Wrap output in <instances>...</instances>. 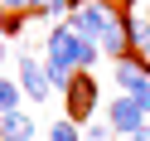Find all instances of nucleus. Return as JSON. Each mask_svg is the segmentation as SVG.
<instances>
[{
    "instance_id": "obj_1",
    "label": "nucleus",
    "mask_w": 150,
    "mask_h": 141,
    "mask_svg": "<svg viewBox=\"0 0 150 141\" xmlns=\"http://www.w3.org/2000/svg\"><path fill=\"white\" fill-rule=\"evenodd\" d=\"M49 54H53V59H68L73 68H97L102 44L87 39V34H78L73 24H53V29H49Z\"/></svg>"
},
{
    "instance_id": "obj_2",
    "label": "nucleus",
    "mask_w": 150,
    "mask_h": 141,
    "mask_svg": "<svg viewBox=\"0 0 150 141\" xmlns=\"http://www.w3.org/2000/svg\"><path fill=\"white\" fill-rule=\"evenodd\" d=\"M63 97H68V112H63V117L87 122L92 112H97V78H92V68H78V73H73L68 88H63Z\"/></svg>"
},
{
    "instance_id": "obj_3",
    "label": "nucleus",
    "mask_w": 150,
    "mask_h": 141,
    "mask_svg": "<svg viewBox=\"0 0 150 141\" xmlns=\"http://www.w3.org/2000/svg\"><path fill=\"white\" fill-rule=\"evenodd\" d=\"M116 15H121V10L111 5V0H82V5H73V10H68V24H73L78 34H87V39H97Z\"/></svg>"
},
{
    "instance_id": "obj_4",
    "label": "nucleus",
    "mask_w": 150,
    "mask_h": 141,
    "mask_svg": "<svg viewBox=\"0 0 150 141\" xmlns=\"http://www.w3.org/2000/svg\"><path fill=\"white\" fill-rule=\"evenodd\" d=\"M107 127H111V136H131V131L145 127V112H140L126 92H116V97L107 102Z\"/></svg>"
},
{
    "instance_id": "obj_5",
    "label": "nucleus",
    "mask_w": 150,
    "mask_h": 141,
    "mask_svg": "<svg viewBox=\"0 0 150 141\" xmlns=\"http://www.w3.org/2000/svg\"><path fill=\"white\" fill-rule=\"evenodd\" d=\"M20 88L29 92V102H49V97H53L49 73H44V59H34V54H20Z\"/></svg>"
},
{
    "instance_id": "obj_6",
    "label": "nucleus",
    "mask_w": 150,
    "mask_h": 141,
    "mask_svg": "<svg viewBox=\"0 0 150 141\" xmlns=\"http://www.w3.org/2000/svg\"><path fill=\"white\" fill-rule=\"evenodd\" d=\"M34 136H39V122H34L24 107L0 112V141H34Z\"/></svg>"
},
{
    "instance_id": "obj_7",
    "label": "nucleus",
    "mask_w": 150,
    "mask_h": 141,
    "mask_svg": "<svg viewBox=\"0 0 150 141\" xmlns=\"http://www.w3.org/2000/svg\"><path fill=\"white\" fill-rule=\"evenodd\" d=\"M97 44H102V54H107V59H126V54H136V49H131V34H126V24H121V15H116V20H111L107 29L97 34Z\"/></svg>"
},
{
    "instance_id": "obj_8",
    "label": "nucleus",
    "mask_w": 150,
    "mask_h": 141,
    "mask_svg": "<svg viewBox=\"0 0 150 141\" xmlns=\"http://www.w3.org/2000/svg\"><path fill=\"white\" fill-rule=\"evenodd\" d=\"M121 24H126V34H131V49H136V54H145V49H150V15L121 10Z\"/></svg>"
},
{
    "instance_id": "obj_9",
    "label": "nucleus",
    "mask_w": 150,
    "mask_h": 141,
    "mask_svg": "<svg viewBox=\"0 0 150 141\" xmlns=\"http://www.w3.org/2000/svg\"><path fill=\"white\" fill-rule=\"evenodd\" d=\"M44 73H49V88H53V92H63V88H68V78H73L78 68H73L68 59H53V54H44Z\"/></svg>"
},
{
    "instance_id": "obj_10",
    "label": "nucleus",
    "mask_w": 150,
    "mask_h": 141,
    "mask_svg": "<svg viewBox=\"0 0 150 141\" xmlns=\"http://www.w3.org/2000/svg\"><path fill=\"white\" fill-rule=\"evenodd\" d=\"M20 97H24L20 78H0V112H15V107H20Z\"/></svg>"
},
{
    "instance_id": "obj_11",
    "label": "nucleus",
    "mask_w": 150,
    "mask_h": 141,
    "mask_svg": "<svg viewBox=\"0 0 150 141\" xmlns=\"http://www.w3.org/2000/svg\"><path fill=\"white\" fill-rule=\"evenodd\" d=\"M49 141H82V127H78L73 117H58V122L49 127Z\"/></svg>"
},
{
    "instance_id": "obj_12",
    "label": "nucleus",
    "mask_w": 150,
    "mask_h": 141,
    "mask_svg": "<svg viewBox=\"0 0 150 141\" xmlns=\"http://www.w3.org/2000/svg\"><path fill=\"white\" fill-rule=\"evenodd\" d=\"M126 97H131V102H136V107H140V112H145V117H150V78H140L136 88L126 92Z\"/></svg>"
},
{
    "instance_id": "obj_13",
    "label": "nucleus",
    "mask_w": 150,
    "mask_h": 141,
    "mask_svg": "<svg viewBox=\"0 0 150 141\" xmlns=\"http://www.w3.org/2000/svg\"><path fill=\"white\" fill-rule=\"evenodd\" d=\"M73 10V0H39V15L44 20H53V15H68Z\"/></svg>"
},
{
    "instance_id": "obj_14",
    "label": "nucleus",
    "mask_w": 150,
    "mask_h": 141,
    "mask_svg": "<svg viewBox=\"0 0 150 141\" xmlns=\"http://www.w3.org/2000/svg\"><path fill=\"white\" fill-rule=\"evenodd\" d=\"M5 10H39V0H0Z\"/></svg>"
},
{
    "instance_id": "obj_15",
    "label": "nucleus",
    "mask_w": 150,
    "mask_h": 141,
    "mask_svg": "<svg viewBox=\"0 0 150 141\" xmlns=\"http://www.w3.org/2000/svg\"><path fill=\"white\" fill-rule=\"evenodd\" d=\"M126 141H150V122H145V127H140V131H131Z\"/></svg>"
},
{
    "instance_id": "obj_16",
    "label": "nucleus",
    "mask_w": 150,
    "mask_h": 141,
    "mask_svg": "<svg viewBox=\"0 0 150 141\" xmlns=\"http://www.w3.org/2000/svg\"><path fill=\"white\" fill-rule=\"evenodd\" d=\"M5 15H10V10H5V5H0V34H5Z\"/></svg>"
},
{
    "instance_id": "obj_17",
    "label": "nucleus",
    "mask_w": 150,
    "mask_h": 141,
    "mask_svg": "<svg viewBox=\"0 0 150 141\" xmlns=\"http://www.w3.org/2000/svg\"><path fill=\"white\" fill-rule=\"evenodd\" d=\"M0 63H5V39H0Z\"/></svg>"
},
{
    "instance_id": "obj_18",
    "label": "nucleus",
    "mask_w": 150,
    "mask_h": 141,
    "mask_svg": "<svg viewBox=\"0 0 150 141\" xmlns=\"http://www.w3.org/2000/svg\"><path fill=\"white\" fill-rule=\"evenodd\" d=\"M140 59H145V68H150V49H145V54H140Z\"/></svg>"
},
{
    "instance_id": "obj_19",
    "label": "nucleus",
    "mask_w": 150,
    "mask_h": 141,
    "mask_svg": "<svg viewBox=\"0 0 150 141\" xmlns=\"http://www.w3.org/2000/svg\"><path fill=\"white\" fill-rule=\"evenodd\" d=\"M145 122H150V117H145Z\"/></svg>"
}]
</instances>
